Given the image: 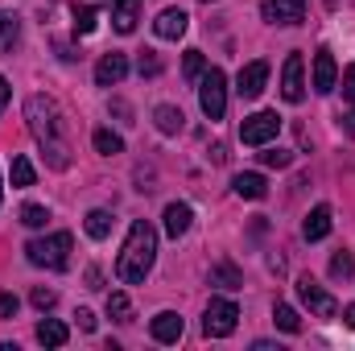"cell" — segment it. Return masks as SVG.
<instances>
[{
    "mask_svg": "<svg viewBox=\"0 0 355 351\" xmlns=\"http://www.w3.org/2000/svg\"><path fill=\"white\" fill-rule=\"evenodd\" d=\"M71 244H75L71 232H54L46 240H29L25 244V257H29V264H37V268H67Z\"/></svg>",
    "mask_w": 355,
    "mask_h": 351,
    "instance_id": "obj_3",
    "label": "cell"
},
{
    "mask_svg": "<svg viewBox=\"0 0 355 351\" xmlns=\"http://www.w3.org/2000/svg\"><path fill=\"white\" fill-rule=\"evenodd\" d=\"M232 186H236V194H240V198H252V203L268 194L265 174H236V182H232Z\"/></svg>",
    "mask_w": 355,
    "mask_h": 351,
    "instance_id": "obj_19",
    "label": "cell"
},
{
    "mask_svg": "<svg viewBox=\"0 0 355 351\" xmlns=\"http://www.w3.org/2000/svg\"><path fill=\"white\" fill-rule=\"evenodd\" d=\"M331 273H335V277H352L355 273V257L352 252H339V257L331 261Z\"/></svg>",
    "mask_w": 355,
    "mask_h": 351,
    "instance_id": "obj_31",
    "label": "cell"
},
{
    "mask_svg": "<svg viewBox=\"0 0 355 351\" xmlns=\"http://www.w3.org/2000/svg\"><path fill=\"white\" fill-rule=\"evenodd\" d=\"M236 323H240L236 302H227V298H211V306H207V314H202V331H207L211 339H227V335L236 331Z\"/></svg>",
    "mask_w": 355,
    "mask_h": 351,
    "instance_id": "obj_5",
    "label": "cell"
},
{
    "mask_svg": "<svg viewBox=\"0 0 355 351\" xmlns=\"http://www.w3.org/2000/svg\"><path fill=\"white\" fill-rule=\"evenodd\" d=\"M268 83V62H248L244 71H240V79H236V91L244 95V99H257Z\"/></svg>",
    "mask_w": 355,
    "mask_h": 351,
    "instance_id": "obj_12",
    "label": "cell"
},
{
    "mask_svg": "<svg viewBox=\"0 0 355 351\" xmlns=\"http://www.w3.org/2000/svg\"><path fill=\"white\" fill-rule=\"evenodd\" d=\"M8 108V83H4V75H0V112Z\"/></svg>",
    "mask_w": 355,
    "mask_h": 351,
    "instance_id": "obj_39",
    "label": "cell"
},
{
    "mask_svg": "<svg viewBox=\"0 0 355 351\" xmlns=\"http://www.w3.org/2000/svg\"><path fill=\"white\" fill-rule=\"evenodd\" d=\"M211 281H219L223 289H236V285H240V273H236L232 264H219V268H211Z\"/></svg>",
    "mask_w": 355,
    "mask_h": 351,
    "instance_id": "obj_30",
    "label": "cell"
},
{
    "mask_svg": "<svg viewBox=\"0 0 355 351\" xmlns=\"http://www.w3.org/2000/svg\"><path fill=\"white\" fill-rule=\"evenodd\" d=\"M343 132H347V137H355V112H347V116H343Z\"/></svg>",
    "mask_w": 355,
    "mask_h": 351,
    "instance_id": "obj_38",
    "label": "cell"
},
{
    "mask_svg": "<svg viewBox=\"0 0 355 351\" xmlns=\"http://www.w3.org/2000/svg\"><path fill=\"white\" fill-rule=\"evenodd\" d=\"M302 236L314 244V240H327L331 236V207L327 203H318L310 215H306V223H302Z\"/></svg>",
    "mask_w": 355,
    "mask_h": 351,
    "instance_id": "obj_14",
    "label": "cell"
},
{
    "mask_svg": "<svg viewBox=\"0 0 355 351\" xmlns=\"http://www.w3.org/2000/svg\"><path fill=\"white\" fill-rule=\"evenodd\" d=\"M95 21H99V12L83 4V8H75V33H95Z\"/></svg>",
    "mask_w": 355,
    "mask_h": 351,
    "instance_id": "obj_29",
    "label": "cell"
},
{
    "mask_svg": "<svg viewBox=\"0 0 355 351\" xmlns=\"http://www.w3.org/2000/svg\"><path fill=\"white\" fill-rule=\"evenodd\" d=\"M83 228H87V236H91V240H103V236L112 232V215L95 207V211H87V223H83Z\"/></svg>",
    "mask_w": 355,
    "mask_h": 351,
    "instance_id": "obj_24",
    "label": "cell"
},
{
    "mask_svg": "<svg viewBox=\"0 0 355 351\" xmlns=\"http://www.w3.org/2000/svg\"><path fill=\"white\" fill-rule=\"evenodd\" d=\"M272 318H277V327H281L285 335H297V331H302V318H297V310H293L289 302H277V306H272Z\"/></svg>",
    "mask_w": 355,
    "mask_h": 351,
    "instance_id": "obj_22",
    "label": "cell"
},
{
    "mask_svg": "<svg viewBox=\"0 0 355 351\" xmlns=\"http://www.w3.org/2000/svg\"><path fill=\"white\" fill-rule=\"evenodd\" d=\"M141 75H162V58H157L153 50L141 54Z\"/></svg>",
    "mask_w": 355,
    "mask_h": 351,
    "instance_id": "obj_33",
    "label": "cell"
},
{
    "mask_svg": "<svg viewBox=\"0 0 355 351\" xmlns=\"http://www.w3.org/2000/svg\"><path fill=\"white\" fill-rule=\"evenodd\" d=\"M25 120H29V132L37 137V145L50 153V166L54 170H67L71 166V145H67V137H62V116H58V103L54 99H46V95H33L29 103H25Z\"/></svg>",
    "mask_w": 355,
    "mask_h": 351,
    "instance_id": "obj_1",
    "label": "cell"
},
{
    "mask_svg": "<svg viewBox=\"0 0 355 351\" xmlns=\"http://www.w3.org/2000/svg\"><path fill=\"white\" fill-rule=\"evenodd\" d=\"M153 120H157V128H162L166 137H178V132L186 128V116H182V108H174V103H162V108L153 112Z\"/></svg>",
    "mask_w": 355,
    "mask_h": 351,
    "instance_id": "obj_18",
    "label": "cell"
},
{
    "mask_svg": "<svg viewBox=\"0 0 355 351\" xmlns=\"http://www.w3.org/2000/svg\"><path fill=\"white\" fill-rule=\"evenodd\" d=\"M17 314V298L12 293H0V318H12Z\"/></svg>",
    "mask_w": 355,
    "mask_h": 351,
    "instance_id": "obj_36",
    "label": "cell"
},
{
    "mask_svg": "<svg viewBox=\"0 0 355 351\" xmlns=\"http://www.w3.org/2000/svg\"><path fill=\"white\" fill-rule=\"evenodd\" d=\"M198 103H202L207 120H223V112H227V75L219 67L202 71V79H198Z\"/></svg>",
    "mask_w": 355,
    "mask_h": 351,
    "instance_id": "obj_4",
    "label": "cell"
},
{
    "mask_svg": "<svg viewBox=\"0 0 355 351\" xmlns=\"http://www.w3.org/2000/svg\"><path fill=\"white\" fill-rule=\"evenodd\" d=\"M261 17L268 25H302L306 21V0H265Z\"/></svg>",
    "mask_w": 355,
    "mask_h": 351,
    "instance_id": "obj_7",
    "label": "cell"
},
{
    "mask_svg": "<svg viewBox=\"0 0 355 351\" xmlns=\"http://www.w3.org/2000/svg\"><path fill=\"white\" fill-rule=\"evenodd\" d=\"M297 298H302V302H306L314 314H322V318H335V314H339L335 298H331V293H327V289H322L314 277H302V281H297Z\"/></svg>",
    "mask_w": 355,
    "mask_h": 351,
    "instance_id": "obj_8",
    "label": "cell"
},
{
    "mask_svg": "<svg viewBox=\"0 0 355 351\" xmlns=\"http://www.w3.org/2000/svg\"><path fill=\"white\" fill-rule=\"evenodd\" d=\"M343 323H347V327H352V331H355V302H352V306H347V310H343Z\"/></svg>",
    "mask_w": 355,
    "mask_h": 351,
    "instance_id": "obj_40",
    "label": "cell"
},
{
    "mask_svg": "<svg viewBox=\"0 0 355 351\" xmlns=\"http://www.w3.org/2000/svg\"><path fill=\"white\" fill-rule=\"evenodd\" d=\"M335 83H339V67H335V54L322 46V50L314 54V91H318V95H331Z\"/></svg>",
    "mask_w": 355,
    "mask_h": 351,
    "instance_id": "obj_10",
    "label": "cell"
},
{
    "mask_svg": "<svg viewBox=\"0 0 355 351\" xmlns=\"http://www.w3.org/2000/svg\"><path fill=\"white\" fill-rule=\"evenodd\" d=\"M75 318H79V327H83V331H95V314H91V310H79Z\"/></svg>",
    "mask_w": 355,
    "mask_h": 351,
    "instance_id": "obj_37",
    "label": "cell"
},
{
    "mask_svg": "<svg viewBox=\"0 0 355 351\" xmlns=\"http://www.w3.org/2000/svg\"><path fill=\"white\" fill-rule=\"evenodd\" d=\"M343 99H347V103H355V67H347V71H343Z\"/></svg>",
    "mask_w": 355,
    "mask_h": 351,
    "instance_id": "obj_35",
    "label": "cell"
},
{
    "mask_svg": "<svg viewBox=\"0 0 355 351\" xmlns=\"http://www.w3.org/2000/svg\"><path fill=\"white\" fill-rule=\"evenodd\" d=\"M149 331H153V339H157V343H178L186 327H182V318H178L174 310H162V314L153 318V327H149Z\"/></svg>",
    "mask_w": 355,
    "mask_h": 351,
    "instance_id": "obj_16",
    "label": "cell"
},
{
    "mask_svg": "<svg viewBox=\"0 0 355 351\" xmlns=\"http://www.w3.org/2000/svg\"><path fill=\"white\" fill-rule=\"evenodd\" d=\"M0 203H4V178H0Z\"/></svg>",
    "mask_w": 355,
    "mask_h": 351,
    "instance_id": "obj_41",
    "label": "cell"
},
{
    "mask_svg": "<svg viewBox=\"0 0 355 351\" xmlns=\"http://www.w3.org/2000/svg\"><path fill=\"white\" fill-rule=\"evenodd\" d=\"M281 95L289 103H302V95H306V62H302V54L285 58V67H281Z\"/></svg>",
    "mask_w": 355,
    "mask_h": 351,
    "instance_id": "obj_9",
    "label": "cell"
},
{
    "mask_svg": "<svg viewBox=\"0 0 355 351\" xmlns=\"http://www.w3.org/2000/svg\"><path fill=\"white\" fill-rule=\"evenodd\" d=\"M124 75H128V58H124V54H116V50H112V54H103V58L95 62V83H99V87H116Z\"/></svg>",
    "mask_w": 355,
    "mask_h": 351,
    "instance_id": "obj_11",
    "label": "cell"
},
{
    "mask_svg": "<svg viewBox=\"0 0 355 351\" xmlns=\"http://www.w3.org/2000/svg\"><path fill=\"white\" fill-rule=\"evenodd\" d=\"M261 162H265V166H277V170H285V166L293 162V153H285V149H272V153H261Z\"/></svg>",
    "mask_w": 355,
    "mask_h": 351,
    "instance_id": "obj_32",
    "label": "cell"
},
{
    "mask_svg": "<svg viewBox=\"0 0 355 351\" xmlns=\"http://www.w3.org/2000/svg\"><path fill=\"white\" fill-rule=\"evenodd\" d=\"M277 132H281V116H277V112H252V116H244V124H240V141H244V145H268Z\"/></svg>",
    "mask_w": 355,
    "mask_h": 351,
    "instance_id": "obj_6",
    "label": "cell"
},
{
    "mask_svg": "<svg viewBox=\"0 0 355 351\" xmlns=\"http://www.w3.org/2000/svg\"><path fill=\"white\" fill-rule=\"evenodd\" d=\"M190 223H194V211H190L186 203H170V207H166V236H170V240L186 236Z\"/></svg>",
    "mask_w": 355,
    "mask_h": 351,
    "instance_id": "obj_17",
    "label": "cell"
},
{
    "mask_svg": "<svg viewBox=\"0 0 355 351\" xmlns=\"http://www.w3.org/2000/svg\"><path fill=\"white\" fill-rule=\"evenodd\" d=\"M186 25H190V17H186L182 8H166V12L153 21V33H157V37H166V42H178V37L186 33Z\"/></svg>",
    "mask_w": 355,
    "mask_h": 351,
    "instance_id": "obj_13",
    "label": "cell"
},
{
    "mask_svg": "<svg viewBox=\"0 0 355 351\" xmlns=\"http://www.w3.org/2000/svg\"><path fill=\"white\" fill-rule=\"evenodd\" d=\"M107 314H112L116 323H128V318H132V302H128L124 293H107Z\"/></svg>",
    "mask_w": 355,
    "mask_h": 351,
    "instance_id": "obj_26",
    "label": "cell"
},
{
    "mask_svg": "<svg viewBox=\"0 0 355 351\" xmlns=\"http://www.w3.org/2000/svg\"><path fill=\"white\" fill-rule=\"evenodd\" d=\"M54 302H58V298H54V289H33V306H37V310H50Z\"/></svg>",
    "mask_w": 355,
    "mask_h": 351,
    "instance_id": "obj_34",
    "label": "cell"
},
{
    "mask_svg": "<svg viewBox=\"0 0 355 351\" xmlns=\"http://www.w3.org/2000/svg\"><path fill=\"white\" fill-rule=\"evenodd\" d=\"M153 261H157V232H153V223L137 219V223L128 228L124 252H120V261H116V277H120L124 285H141V281L149 277Z\"/></svg>",
    "mask_w": 355,
    "mask_h": 351,
    "instance_id": "obj_2",
    "label": "cell"
},
{
    "mask_svg": "<svg viewBox=\"0 0 355 351\" xmlns=\"http://www.w3.org/2000/svg\"><path fill=\"white\" fill-rule=\"evenodd\" d=\"M91 141H95V149H99L103 157H112V153H124V141H120L112 128H95V137H91Z\"/></svg>",
    "mask_w": 355,
    "mask_h": 351,
    "instance_id": "obj_23",
    "label": "cell"
},
{
    "mask_svg": "<svg viewBox=\"0 0 355 351\" xmlns=\"http://www.w3.org/2000/svg\"><path fill=\"white\" fill-rule=\"evenodd\" d=\"M46 219H50V211H46L42 203H25V207H21V223H25V228H46Z\"/></svg>",
    "mask_w": 355,
    "mask_h": 351,
    "instance_id": "obj_25",
    "label": "cell"
},
{
    "mask_svg": "<svg viewBox=\"0 0 355 351\" xmlns=\"http://www.w3.org/2000/svg\"><path fill=\"white\" fill-rule=\"evenodd\" d=\"M33 166H29V157H12V186L17 190H25V186H33Z\"/></svg>",
    "mask_w": 355,
    "mask_h": 351,
    "instance_id": "obj_27",
    "label": "cell"
},
{
    "mask_svg": "<svg viewBox=\"0 0 355 351\" xmlns=\"http://www.w3.org/2000/svg\"><path fill=\"white\" fill-rule=\"evenodd\" d=\"M71 339V331L58 323V318H42L37 323V343H46V348H62Z\"/></svg>",
    "mask_w": 355,
    "mask_h": 351,
    "instance_id": "obj_20",
    "label": "cell"
},
{
    "mask_svg": "<svg viewBox=\"0 0 355 351\" xmlns=\"http://www.w3.org/2000/svg\"><path fill=\"white\" fill-rule=\"evenodd\" d=\"M182 71H186V79H202V71H207V58H202V50H186V62H182Z\"/></svg>",
    "mask_w": 355,
    "mask_h": 351,
    "instance_id": "obj_28",
    "label": "cell"
},
{
    "mask_svg": "<svg viewBox=\"0 0 355 351\" xmlns=\"http://www.w3.org/2000/svg\"><path fill=\"white\" fill-rule=\"evenodd\" d=\"M141 21V0H112V25L116 33H132Z\"/></svg>",
    "mask_w": 355,
    "mask_h": 351,
    "instance_id": "obj_15",
    "label": "cell"
},
{
    "mask_svg": "<svg viewBox=\"0 0 355 351\" xmlns=\"http://www.w3.org/2000/svg\"><path fill=\"white\" fill-rule=\"evenodd\" d=\"M17 42H21V17L4 8V12H0V54H8Z\"/></svg>",
    "mask_w": 355,
    "mask_h": 351,
    "instance_id": "obj_21",
    "label": "cell"
}]
</instances>
